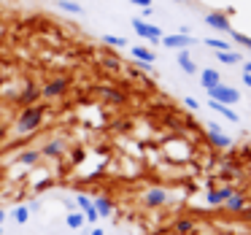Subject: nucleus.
<instances>
[{"label":"nucleus","instance_id":"obj_16","mask_svg":"<svg viewBox=\"0 0 251 235\" xmlns=\"http://www.w3.org/2000/svg\"><path fill=\"white\" fill-rule=\"evenodd\" d=\"M178 68H181L184 73H189V76L200 73V71H197V62L189 57V52H186V49H178Z\"/></svg>","mask_w":251,"mask_h":235},{"label":"nucleus","instance_id":"obj_23","mask_svg":"<svg viewBox=\"0 0 251 235\" xmlns=\"http://www.w3.org/2000/svg\"><path fill=\"white\" fill-rule=\"evenodd\" d=\"M208 138H211V143L216 149H229V146H232V141H229L224 132H208Z\"/></svg>","mask_w":251,"mask_h":235},{"label":"nucleus","instance_id":"obj_7","mask_svg":"<svg viewBox=\"0 0 251 235\" xmlns=\"http://www.w3.org/2000/svg\"><path fill=\"white\" fill-rule=\"evenodd\" d=\"M162 46H168V49H189L192 44H195V38H192L189 33H176V35H162V41H159Z\"/></svg>","mask_w":251,"mask_h":235},{"label":"nucleus","instance_id":"obj_32","mask_svg":"<svg viewBox=\"0 0 251 235\" xmlns=\"http://www.w3.org/2000/svg\"><path fill=\"white\" fill-rule=\"evenodd\" d=\"M132 6H141V8H151V0H130Z\"/></svg>","mask_w":251,"mask_h":235},{"label":"nucleus","instance_id":"obj_31","mask_svg":"<svg viewBox=\"0 0 251 235\" xmlns=\"http://www.w3.org/2000/svg\"><path fill=\"white\" fill-rule=\"evenodd\" d=\"M87 235H105V230L100 227V224H92V227H89V233Z\"/></svg>","mask_w":251,"mask_h":235},{"label":"nucleus","instance_id":"obj_18","mask_svg":"<svg viewBox=\"0 0 251 235\" xmlns=\"http://www.w3.org/2000/svg\"><path fill=\"white\" fill-rule=\"evenodd\" d=\"M200 84H202V89H211V87H216V84H222V76H219V71H213V68H205V71H200Z\"/></svg>","mask_w":251,"mask_h":235},{"label":"nucleus","instance_id":"obj_15","mask_svg":"<svg viewBox=\"0 0 251 235\" xmlns=\"http://www.w3.org/2000/svg\"><path fill=\"white\" fill-rule=\"evenodd\" d=\"M38 159H41V149H22V152L17 154V162L19 165H27V168L38 165Z\"/></svg>","mask_w":251,"mask_h":235},{"label":"nucleus","instance_id":"obj_22","mask_svg":"<svg viewBox=\"0 0 251 235\" xmlns=\"http://www.w3.org/2000/svg\"><path fill=\"white\" fill-rule=\"evenodd\" d=\"M57 8L65 11V14H76V17H81V14H84V8L78 6L76 0H57Z\"/></svg>","mask_w":251,"mask_h":235},{"label":"nucleus","instance_id":"obj_25","mask_svg":"<svg viewBox=\"0 0 251 235\" xmlns=\"http://www.w3.org/2000/svg\"><path fill=\"white\" fill-rule=\"evenodd\" d=\"M173 230L178 235H189V233H195V222H192V219H178V222L173 224Z\"/></svg>","mask_w":251,"mask_h":235},{"label":"nucleus","instance_id":"obj_24","mask_svg":"<svg viewBox=\"0 0 251 235\" xmlns=\"http://www.w3.org/2000/svg\"><path fill=\"white\" fill-rule=\"evenodd\" d=\"M216 60L224 62V65H238L240 54H238V52H216Z\"/></svg>","mask_w":251,"mask_h":235},{"label":"nucleus","instance_id":"obj_6","mask_svg":"<svg viewBox=\"0 0 251 235\" xmlns=\"http://www.w3.org/2000/svg\"><path fill=\"white\" fill-rule=\"evenodd\" d=\"M41 100V87L35 81H27L25 84V89L17 95V105L19 108H27V105H35Z\"/></svg>","mask_w":251,"mask_h":235},{"label":"nucleus","instance_id":"obj_19","mask_svg":"<svg viewBox=\"0 0 251 235\" xmlns=\"http://www.w3.org/2000/svg\"><path fill=\"white\" fill-rule=\"evenodd\" d=\"M30 213H33V208H30V206H14V208H11V219H14V224L25 227V224L30 222Z\"/></svg>","mask_w":251,"mask_h":235},{"label":"nucleus","instance_id":"obj_36","mask_svg":"<svg viewBox=\"0 0 251 235\" xmlns=\"http://www.w3.org/2000/svg\"><path fill=\"white\" fill-rule=\"evenodd\" d=\"M243 73H251V62H246V65H243Z\"/></svg>","mask_w":251,"mask_h":235},{"label":"nucleus","instance_id":"obj_26","mask_svg":"<svg viewBox=\"0 0 251 235\" xmlns=\"http://www.w3.org/2000/svg\"><path fill=\"white\" fill-rule=\"evenodd\" d=\"M103 44L111 49H127V38H119V35H103Z\"/></svg>","mask_w":251,"mask_h":235},{"label":"nucleus","instance_id":"obj_28","mask_svg":"<svg viewBox=\"0 0 251 235\" xmlns=\"http://www.w3.org/2000/svg\"><path fill=\"white\" fill-rule=\"evenodd\" d=\"M205 46H211V49H216V52H229V44L222 38H205Z\"/></svg>","mask_w":251,"mask_h":235},{"label":"nucleus","instance_id":"obj_17","mask_svg":"<svg viewBox=\"0 0 251 235\" xmlns=\"http://www.w3.org/2000/svg\"><path fill=\"white\" fill-rule=\"evenodd\" d=\"M224 208H227V211H246V208H249V203H246V197L240 195L238 189H235L232 195L224 200Z\"/></svg>","mask_w":251,"mask_h":235},{"label":"nucleus","instance_id":"obj_34","mask_svg":"<svg viewBox=\"0 0 251 235\" xmlns=\"http://www.w3.org/2000/svg\"><path fill=\"white\" fill-rule=\"evenodd\" d=\"M6 216H8V211H6V208H0V227H3V222H6Z\"/></svg>","mask_w":251,"mask_h":235},{"label":"nucleus","instance_id":"obj_5","mask_svg":"<svg viewBox=\"0 0 251 235\" xmlns=\"http://www.w3.org/2000/svg\"><path fill=\"white\" fill-rule=\"evenodd\" d=\"M73 203H76V208L84 213L87 224H98L100 222V213H98V208H95V203H92V197H89V195H76V197H73Z\"/></svg>","mask_w":251,"mask_h":235},{"label":"nucleus","instance_id":"obj_12","mask_svg":"<svg viewBox=\"0 0 251 235\" xmlns=\"http://www.w3.org/2000/svg\"><path fill=\"white\" fill-rule=\"evenodd\" d=\"M232 192H235V186L224 184V186H216V189H208L205 200L211 203V206H224V200H227V197L232 195Z\"/></svg>","mask_w":251,"mask_h":235},{"label":"nucleus","instance_id":"obj_4","mask_svg":"<svg viewBox=\"0 0 251 235\" xmlns=\"http://www.w3.org/2000/svg\"><path fill=\"white\" fill-rule=\"evenodd\" d=\"M132 30H135L141 38H146L149 44H159L162 41V30L157 27V25H151V22H146V19H132Z\"/></svg>","mask_w":251,"mask_h":235},{"label":"nucleus","instance_id":"obj_13","mask_svg":"<svg viewBox=\"0 0 251 235\" xmlns=\"http://www.w3.org/2000/svg\"><path fill=\"white\" fill-rule=\"evenodd\" d=\"M92 203H95V208H98V213H100V219H108V216H114V200L111 197H105V195H95L92 197Z\"/></svg>","mask_w":251,"mask_h":235},{"label":"nucleus","instance_id":"obj_20","mask_svg":"<svg viewBox=\"0 0 251 235\" xmlns=\"http://www.w3.org/2000/svg\"><path fill=\"white\" fill-rule=\"evenodd\" d=\"M130 54L135 57V62H151L154 65V60H157V54H154L151 49H146V46H132Z\"/></svg>","mask_w":251,"mask_h":235},{"label":"nucleus","instance_id":"obj_38","mask_svg":"<svg viewBox=\"0 0 251 235\" xmlns=\"http://www.w3.org/2000/svg\"><path fill=\"white\" fill-rule=\"evenodd\" d=\"M0 235H6V230H3V227H0Z\"/></svg>","mask_w":251,"mask_h":235},{"label":"nucleus","instance_id":"obj_33","mask_svg":"<svg viewBox=\"0 0 251 235\" xmlns=\"http://www.w3.org/2000/svg\"><path fill=\"white\" fill-rule=\"evenodd\" d=\"M6 135H8V127L3 125V122H0V141H3V138H6Z\"/></svg>","mask_w":251,"mask_h":235},{"label":"nucleus","instance_id":"obj_35","mask_svg":"<svg viewBox=\"0 0 251 235\" xmlns=\"http://www.w3.org/2000/svg\"><path fill=\"white\" fill-rule=\"evenodd\" d=\"M243 84H246V87L251 89V73H243Z\"/></svg>","mask_w":251,"mask_h":235},{"label":"nucleus","instance_id":"obj_21","mask_svg":"<svg viewBox=\"0 0 251 235\" xmlns=\"http://www.w3.org/2000/svg\"><path fill=\"white\" fill-rule=\"evenodd\" d=\"M211 108L216 111V114H222L224 119H229V122H235V125H238V119H240V116L235 114V111L229 108V105H224V103H216V100H211Z\"/></svg>","mask_w":251,"mask_h":235},{"label":"nucleus","instance_id":"obj_30","mask_svg":"<svg viewBox=\"0 0 251 235\" xmlns=\"http://www.w3.org/2000/svg\"><path fill=\"white\" fill-rule=\"evenodd\" d=\"M184 105H186L189 111H197V108H200V103H197L195 98H184Z\"/></svg>","mask_w":251,"mask_h":235},{"label":"nucleus","instance_id":"obj_11","mask_svg":"<svg viewBox=\"0 0 251 235\" xmlns=\"http://www.w3.org/2000/svg\"><path fill=\"white\" fill-rule=\"evenodd\" d=\"M205 25H208V27H213V30H222V33H229V30H232V25H229L227 14H222V11L205 14Z\"/></svg>","mask_w":251,"mask_h":235},{"label":"nucleus","instance_id":"obj_39","mask_svg":"<svg viewBox=\"0 0 251 235\" xmlns=\"http://www.w3.org/2000/svg\"><path fill=\"white\" fill-rule=\"evenodd\" d=\"M176 3H186V0H176Z\"/></svg>","mask_w":251,"mask_h":235},{"label":"nucleus","instance_id":"obj_37","mask_svg":"<svg viewBox=\"0 0 251 235\" xmlns=\"http://www.w3.org/2000/svg\"><path fill=\"white\" fill-rule=\"evenodd\" d=\"M246 216H249V219H251V211H249V208H246Z\"/></svg>","mask_w":251,"mask_h":235},{"label":"nucleus","instance_id":"obj_9","mask_svg":"<svg viewBox=\"0 0 251 235\" xmlns=\"http://www.w3.org/2000/svg\"><path fill=\"white\" fill-rule=\"evenodd\" d=\"M62 154H65V141H62V138H49V141L41 146V157L60 159Z\"/></svg>","mask_w":251,"mask_h":235},{"label":"nucleus","instance_id":"obj_1","mask_svg":"<svg viewBox=\"0 0 251 235\" xmlns=\"http://www.w3.org/2000/svg\"><path fill=\"white\" fill-rule=\"evenodd\" d=\"M44 116H46V105H41V103L22 108L17 116V125H14L17 135L27 138V135H33V132H38V127L44 125Z\"/></svg>","mask_w":251,"mask_h":235},{"label":"nucleus","instance_id":"obj_3","mask_svg":"<svg viewBox=\"0 0 251 235\" xmlns=\"http://www.w3.org/2000/svg\"><path fill=\"white\" fill-rule=\"evenodd\" d=\"M205 92H208V100H216V103H224V105H232L240 100V92L227 87V84H216V87L205 89Z\"/></svg>","mask_w":251,"mask_h":235},{"label":"nucleus","instance_id":"obj_14","mask_svg":"<svg viewBox=\"0 0 251 235\" xmlns=\"http://www.w3.org/2000/svg\"><path fill=\"white\" fill-rule=\"evenodd\" d=\"M65 227L73 230V233H78V230L87 227V219H84V213L78 211V208H76V211H68L65 213Z\"/></svg>","mask_w":251,"mask_h":235},{"label":"nucleus","instance_id":"obj_27","mask_svg":"<svg viewBox=\"0 0 251 235\" xmlns=\"http://www.w3.org/2000/svg\"><path fill=\"white\" fill-rule=\"evenodd\" d=\"M229 38H232L238 46H246V49H251V38H249V35L238 33V30H229Z\"/></svg>","mask_w":251,"mask_h":235},{"label":"nucleus","instance_id":"obj_8","mask_svg":"<svg viewBox=\"0 0 251 235\" xmlns=\"http://www.w3.org/2000/svg\"><path fill=\"white\" fill-rule=\"evenodd\" d=\"M168 200H170V195L162 189V186H151V189L143 195V206L146 208H159V206H165Z\"/></svg>","mask_w":251,"mask_h":235},{"label":"nucleus","instance_id":"obj_10","mask_svg":"<svg viewBox=\"0 0 251 235\" xmlns=\"http://www.w3.org/2000/svg\"><path fill=\"white\" fill-rule=\"evenodd\" d=\"M95 92H98L105 103H111V105H125L127 103V95L122 92V89H116V87H98Z\"/></svg>","mask_w":251,"mask_h":235},{"label":"nucleus","instance_id":"obj_29","mask_svg":"<svg viewBox=\"0 0 251 235\" xmlns=\"http://www.w3.org/2000/svg\"><path fill=\"white\" fill-rule=\"evenodd\" d=\"M103 68H108V71H119V68H122L119 57H105V60H103Z\"/></svg>","mask_w":251,"mask_h":235},{"label":"nucleus","instance_id":"obj_2","mask_svg":"<svg viewBox=\"0 0 251 235\" xmlns=\"http://www.w3.org/2000/svg\"><path fill=\"white\" fill-rule=\"evenodd\" d=\"M71 89V76H54V78H49V81L41 87V98H46V100H60L62 95Z\"/></svg>","mask_w":251,"mask_h":235}]
</instances>
